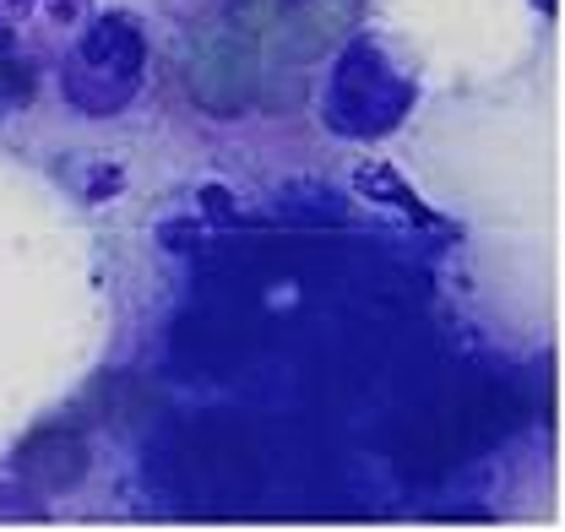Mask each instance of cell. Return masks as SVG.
Segmentation results:
<instances>
[{
	"label": "cell",
	"instance_id": "cell-4",
	"mask_svg": "<svg viewBox=\"0 0 565 532\" xmlns=\"http://www.w3.org/2000/svg\"><path fill=\"white\" fill-rule=\"evenodd\" d=\"M359 22V0H288L278 11V28L282 33V50L294 61H316L327 55V44H338Z\"/></svg>",
	"mask_w": 565,
	"mask_h": 532
},
{
	"label": "cell",
	"instance_id": "cell-8",
	"mask_svg": "<svg viewBox=\"0 0 565 532\" xmlns=\"http://www.w3.org/2000/svg\"><path fill=\"white\" fill-rule=\"evenodd\" d=\"M282 11V0H239L234 6V22L245 28V33H262V28H273Z\"/></svg>",
	"mask_w": 565,
	"mask_h": 532
},
{
	"label": "cell",
	"instance_id": "cell-7",
	"mask_svg": "<svg viewBox=\"0 0 565 532\" xmlns=\"http://www.w3.org/2000/svg\"><path fill=\"white\" fill-rule=\"evenodd\" d=\"M28 93H33V66L0 55V104H17V98H28Z\"/></svg>",
	"mask_w": 565,
	"mask_h": 532
},
{
	"label": "cell",
	"instance_id": "cell-2",
	"mask_svg": "<svg viewBox=\"0 0 565 532\" xmlns=\"http://www.w3.org/2000/svg\"><path fill=\"white\" fill-rule=\"evenodd\" d=\"M414 104V87L386 66L370 44H353L349 55L332 71L327 87V115L343 136H381L392 131Z\"/></svg>",
	"mask_w": 565,
	"mask_h": 532
},
{
	"label": "cell",
	"instance_id": "cell-5",
	"mask_svg": "<svg viewBox=\"0 0 565 532\" xmlns=\"http://www.w3.org/2000/svg\"><path fill=\"white\" fill-rule=\"evenodd\" d=\"M82 0H0V55L22 61V44H55L61 33L76 28Z\"/></svg>",
	"mask_w": 565,
	"mask_h": 532
},
{
	"label": "cell",
	"instance_id": "cell-6",
	"mask_svg": "<svg viewBox=\"0 0 565 532\" xmlns=\"http://www.w3.org/2000/svg\"><path fill=\"white\" fill-rule=\"evenodd\" d=\"M22 478L28 483H39V489H71L76 478H82V467H87V451H82V440L66 435V429H39L28 446H22Z\"/></svg>",
	"mask_w": 565,
	"mask_h": 532
},
{
	"label": "cell",
	"instance_id": "cell-1",
	"mask_svg": "<svg viewBox=\"0 0 565 532\" xmlns=\"http://www.w3.org/2000/svg\"><path fill=\"white\" fill-rule=\"evenodd\" d=\"M141 33L131 17H98L66 55V98L87 115H109L137 93Z\"/></svg>",
	"mask_w": 565,
	"mask_h": 532
},
{
	"label": "cell",
	"instance_id": "cell-3",
	"mask_svg": "<svg viewBox=\"0 0 565 532\" xmlns=\"http://www.w3.org/2000/svg\"><path fill=\"white\" fill-rule=\"evenodd\" d=\"M250 82H256V44L239 22L196 39V50H191V98L196 104H207L212 115H234L250 98Z\"/></svg>",
	"mask_w": 565,
	"mask_h": 532
}]
</instances>
